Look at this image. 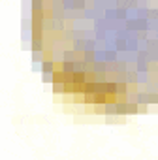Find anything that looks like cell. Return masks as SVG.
I'll return each mask as SVG.
<instances>
[{"mask_svg":"<svg viewBox=\"0 0 158 160\" xmlns=\"http://www.w3.org/2000/svg\"><path fill=\"white\" fill-rule=\"evenodd\" d=\"M92 113H96V115H106V106H92Z\"/></svg>","mask_w":158,"mask_h":160,"instance_id":"cell-25","label":"cell"},{"mask_svg":"<svg viewBox=\"0 0 158 160\" xmlns=\"http://www.w3.org/2000/svg\"><path fill=\"white\" fill-rule=\"evenodd\" d=\"M53 94H64V96H66V89H64V83L53 85Z\"/></svg>","mask_w":158,"mask_h":160,"instance_id":"cell-22","label":"cell"},{"mask_svg":"<svg viewBox=\"0 0 158 160\" xmlns=\"http://www.w3.org/2000/svg\"><path fill=\"white\" fill-rule=\"evenodd\" d=\"M21 42L23 43H32V30H21Z\"/></svg>","mask_w":158,"mask_h":160,"instance_id":"cell-17","label":"cell"},{"mask_svg":"<svg viewBox=\"0 0 158 160\" xmlns=\"http://www.w3.org/2000/svg\"><path fill=\"white\" fill-rule=\"evenodd\" d=\"M96 62H106V51H96Z\"/></svg>","mask_w":158,"mask_h":160,"instance_id":"cell-26","label":"cell"},{"mask_svg":"<svg viewBox=\"0 0 158 160\" xmlns=\"http://www.w3.org/2000/svg\"><path fill=\"white\" fill-rule=\"evenodd\" d=\"M136 68H137V73H151V72H149V60H147L141 53H137V62H136Z\"/></svg>","mask_w":158,"mask_h":160,"instance_id":"cell-2","label":"cell"},{"mask_svg":"<svg viewBox=\"0 0 158 160\" xmlns=\"http://www.w3.org/2000/svg\"><path fill=\"white\" fill-rule=\"evenodd\" d=\"M73 51L75 53H85V40H73Z\"/></svg>","mask_w":158,"mask_h":160,"instance_id":"cell-15","label":"cell"},{"mask_svg":"<svg viewBox=\"0 0 158 160\" xmlns=\"http://www.w3.org/2000/svg\"><path fill=\"white\" fill-rule=\"evenodd\" d=\"M147 108L149 106H139V113H147Z\"/></svg>","mask_w":158,"mask_h":160,"instance_id":"cell-31","label":"cell"},{"mask_svg":"<svg viewBox=\"0 0 158 160\" xmlns=\"http://www.w3.org/2000/svg\"><path fill=\"white\" fill-rule=\"evenodd\" d=\"M107 19L106 17H100V19H96L94 21V30H107Z\"/></svg>","mask_w":158,"mask_h":160,"instance_id":"cell-10","label":"cell"},{"mask_svg":"<svg viewBox=\"0 0 158 160\" xmlns=\"http://www.w3.org/2000/svg\"><path fill=\"white\" fill-rule=\"evenodd\" d=\"M58 70H60V72H64L66 75H73V73H75V68H73V62H62V64L58 66Z\"/></svg>","mask_w":158,"mask_h":160,"instance_id":"cell-7","label":"cell"},{"mask_svg":"<svg viewBox=\"0 0 158 160\" xmlns=\"http://www.w3.org/2000/svg\"><path fill=\"white\" fill-rule=\"evenodd\" d=\"M117 89H119V83L107 81V85H106V94H115V96H117Z\"/></svg>","mask_w":158,"mask_h":160,"instance_id":"cell-14","label":"cell"},{"mask_svg":"<svg viewBox=\"0 0 158 160\" xmlns=\"http://www.w3.org/2000/svg\"><path fill=\"white\" fill-rule=\"evenodd\" d=\"M117 19H119V21H128V10L117 8Z\"/></svg>","mask_w":158,"mask_h":160,"instance_id":"cell-19","label":"cell"},{"mask_svg":"<svg viewBox=\"0 0 158 160\" xmlns=\"http://www.w3.org/2000/svg\"><path fill=\"white\" fill-rule=\"evenodd\" d=\"M98 42L96 40H85V53H96Z\"/></svg>","mask_w":158,"mask_h":160,"instance_id":"cell-9","label":"cell"},{"mask_svg":"<svg viewBox=\"0 0 158 160\" xmlns=\"http://www.w3.org/2000/svg\"><path fill=\"white\" fill-rule=\"evenodd\" d=\"M42 81L43 83H53V73H42Z\"/></svg>","mask_w":158,"mask_h":160,"instance_id":"cell-27","label":"cell"},{"mask_svg":"<svg viewBox=\"0 0 158 160\" xmlns=\"http://www.w3.org/2000/svg\"><path fill=\"white\" fill-rule=\"evenodd\" d=\"M94 72V73H107V62H94L87 68V72Z\"/></svg>","mask_w":158,"mask_h":160,"instance_id":"cell-4","label":"cell"},{"mask_svg":"<svg viewBox=\"0 0 158 160\" xmlns=\"http://www.w3.org/2000/svg\"><path fill=\"white\" fill-rule=\"evenodd\" d=\"M139 113V104H128V115H137Z\"/></svg>","mask_w":158,"mask_h":160,"instance_id":"cell-24","label":"cell"},{"mask_svg":"<svg viewBox=\"0 0 158 160\" xmlns=\"http://www.w3.org/2000/svg\"><path fill=\"white\" fill-rule=\"evenodd\" d=\"M106 85H107V83H96V92L106 94Z\"/></svg>","mask_w":158,"mask_h":160,"instance_id":"cell-28","label":"cell"},{"mask_svg":"<svg viewBox=\"0 0 158 160\" xmlns=\"http://www.w3.org/2000/svg\"><path fill=\"white\" fill-rule=\"evenodd\" d=\"M83 60H85V64H94L96 62V55L94 53H85V57H83Z\"/></svg>","mask_w":158,"mask_h":160,"instance_id":"cell-21","label":"cell"},{"mask_svg":"<svg viewBox=\"0 0 158 160\" xmlns=\"http://www.w3.org/2000/svg\"><path fill=\"white\" fill-rule=\"evenodd\" d=\"M53 19H55V21H66V10H64V8L55 10V12H53Z\"/></svg>","mask_w":158,"mask_h":160,"instance_id":"cell-16","label":"cell"},{"mask_svg":"<svg viewBox=\"0 0 158 160\" xmlns=\"http://www.w3.org/2000/svg\"><path fill=\"white\" fill-rule=\"evenodd\" d=\"M85 19V12L81 10H68L66 12V21H81Z\"/></svg>","mask_w":158,"mask_h":160,"instance_id":"cell-3","label":"cell"},{"mask_svg":"<svg viewBox=\"0 0 158 160\" xmlns=\"http://www.w3.org/2000/svg\"><path fill=\"white\" fill-rule=\"evenodd\" d=\"M119 111H117V102H107L106 104V117H117Z\"/></svg>","mask_w":158,"mask_h":160,"instance_id":"cell-6","label":"cell"},{"mask_svg":"<svg viewBox=\"0 0 158 160\" xmlns=\"http://www.w3.org/2000/svg\"><path fill=\"white\" fill-rule=\"evenodd\" d=\"M21 30H32V19L30 17H23L21 19Z\"/></svg>","mask_w":158,"mask_h":160,"instance_id":"cell-18","label":"cell"},{"mask_svg":"<svg viewBox=\"0 0 158 160\" xmlns=\"http://www.w3.org/2000/svg\"><path fill=\"white\" fill-rule=\"evenodd\" d=\"M42 30L43 32H55L57 30V21L55 19H45L42 23Z\"/></svg>","mask_w":158,"mask_h":160,"instance_id":"cell-5","label":"cell"},{"mask_svg":"<svg viewBox=\"0 0 158 160\" xmlns=\"http://www.w3.org/2000/svg\"><path fill=\"white\" fill-rule=\"evenodd\" d=\"M147 30H158V21H149V28Z\"/></svg>","mask_w":158,"mask_h":160,"instance_id":"cell-29","label":"cell"},{"mask_svg":"<svg viewBox=\"0 0 158 160\" xmlns=\"http://www.w3.org/2000/svg\"><path fill=\"white\" fill-rule=\"evenodd\" d=\"M126 28L130 32H139V30H147L149 28V19H128L126 21Z\"/></svg>","mask_w":158,"mask_h":160,"instance_id":"cell-1","label":"cell"},{"mask_svg":"<svg viewBox=\"0 0 158 160\" xmlns=\"http://www.w3.org/2000/svg\"><path fill=\"white\" fill-rule=\"evenodd\" d=\"M115 49H117V53H126V51H128V42H124V40H115Z\"/></svg>","mask_w":158,"mask_h":160,"instance_id":"cell-12","label":"cell"},{"mask_svg":"<svg viewBox=\"0 0 158 160\" xmlns=\"http://www.w3.org/2000/svg\"><path fill=\"white\" fill-rule=\"evenodd\" d=\"M117 40L128 42V40H132V32H130L128 28H121V30H117Z\"/></svg>","mask_w":158,"mask_h":160,"instance_id":"cell-11","label":"cell"},{"mask_svg":"<svg viewBox=\"0 0 158 160\" xmlns=\"http://www.w3.org/2000/svg\"><path fill=\"white\" fill-rule=\"evenodd\" d=\"M32 72H42V64H38V62H32Z\"/></svg>","mask_w":158,"mask_h":160,"instance_id":"cell-30","label":"cell"},{"mask_svg":"<svg viewBox=\"0 0 158 160\" xmlns=\"http://www.w3.org/2000/svg\"><path fill=\"white\" fill-rule=\"evenodd\" d=\"M117 111H119V117H126L128 115V104H119L117 102Z\"/></svg>","mask_w":158,"mask_h":160,"instance_id":"cell-20","label":"cell"},{"mask_svg":"<svg viewBox=\"0 0 158 160\" xmlns=\"http://www.w3.org/2000/svg\"><path fill=\"white\" fill-rule=\"evenodd\" d=\"M107 21H115L117 19V10H106V15H104Z\"/></svg>","mask_w":158,"mask_h":160,"instance_id":"cell-23","label":"cell"},{"mask_svg":"<svg viewBox=\"0 0 158 160\" xmlns=\"http://www.w3.org/2000/svg\"><path fill=\"white\" fill-rule=\"evenodd\" d=\"M30 51H32V53H36V51H45V42H43V40H32Z\"/></svg>","mask_w":158,"mask_h":160,"instance_id":"cell-8","label":"cell"},{"mask_svg":"<svg viewBox=\"0 0 158 160\" xmlns=\"http://www.w3.org/2000/svg\"><path fill=\"white\" fill-rule=\"evenodd\" d=\"M32 62L43 64V62H45V51H36V53H32Z\"/></svg>","mask_w":158,"mask_h":160,"instance_id":"cell-13","label":"cell"}]
</instances>
